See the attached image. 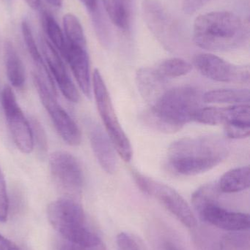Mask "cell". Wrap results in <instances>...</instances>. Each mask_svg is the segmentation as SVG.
<instances>
[{"instance_id": "6da1fadb", "label": "cell", "mask_w": 250, "mask_h": 250, "mask_svg": "<svg viewBox=\"0 0 250 250\" xmlns=\"http://www.w3.org/2000/svg\"><path fill=\"white\" fill-rule=\"evenodd\" d=\"M228 154V146L218 137L182 138L169 147L167 166L175 174L195 176L214 168Z\"/></svg>"}, {"instance_id": "7a4b0ae2", "label": "cell", "mask_w": 250, "mask_h": 250, "mask_svg": "<svg viewBox=\"0 0 250 250\" xmlns=\"http://www.w3.org/2000/svg\"><path fill=\"white\" fill-rule=\"evenodd\" d=\"M202 102V94L192 86L167 89L145 112L144 120L157 130L173 133L194 121Z\"/></svg>"}, {"instance_id": "3957f363", "label": "cell", "mask_w": 250, "mask_h": 250, "mask_svg": "<svg viewBox=\"0 0 250 250\" xmlns=\"http://www.w3.org/2000/svg\"><path fill=\"white\" fill-rule=\"evenodd\" d=\"M248 38L246 23L231 12L205 13L194 22V42L206 51H233L243 46Z\"/></svg>"}, {"instance_id": "277c9868", "label": "cell", "mask_w": 250, "mask_h": 250, "mask_svg": "<svg viewBox=\"0 0 250 250\" xmlns=\"http://www.w3.org/2000/svg\"><path fill=\"white\" fill-rule=\"evenodd\" d=\"M92 88L97 108L109 138L118 155L125 162L130 161L133 154L130 141L119 123L108 89L97 69L92 75Z\"/></svg>"}, {"instance_id": "5b68a950", "label": "cell", "mask_w": 250, "mask_h": 250, "mask_svg": "<svg viewBox=\"0 0 250 250\" xmlns=\"http://www.w3.org/2000/svg\"><path fill=\"white\" fill-rule=\"evenodd\" d=\"M132 176L138 188L144 193L157 199L183 226L189 229L195 227L197 220L195 214L177 191L135 170L132 171Z\"/></svg>"}, {"instance_id": "8992f818", "label": "cell", "mask_w": 250, "mask_h": 250, "mask_svg": "<svg viewBox=\"0 0 250 250\" xmlns=\"http://www.w3.org/2000/svg\"><path fill=\"white\" fill-rule=\"evenodd\" d=\"M47 215L52 227L68 243L88 229L85 211L73 198L67 197L53 201L48 205Z\"/></svg>"}, {"instance_id": "52a82bcc", "label": "cell", "mask_w": 250, "mask_h": 250, "mask_svg": "<svg viewBox=\"0 0 250 250\" xmlns=\"http://www.w3.org/2000/svg\"><path fill=\"white\" fill-rule=\"evenodd\" d=\"M33 80L41 102L61 138L69 145H79L82 141L80 129L57 102L54 86L35 73L33 74Z\"/></svg>"}, {"instance_id": "ba28073f", "label": "cell", "mask_w": 250, "mask_h": 250, "mask_svg": "<svg viewBox=\"0 0 250 250\" xmlns=\"http://www.w3.org/2000/svg\"><path fill=\"white\" fill-rule=\"evenodd\" d=\"M1 105L7 126L17 148L23 154L34 148L30 123L22 112L11 88L5 86L1 92Z\"/></svg>"}, {"instance_id": "9c48e42d", "label": "cell", "mask_w": 250, "mask_h": 250, "mask_svg": "<svg viewBox=\"0 0 250 250\" xmlns=\"http://www.w3.org/2000/svg\"><path fill=\"white\" fill-rule=\"evenodd\" d=\"M50 170L57 186L69 197L80 194L84 183L83 172L78 160L66 151L53 153L49 160Z\"/></svg>"}, {"instance_id": "30bf717a", "label": "cell", "mask_w": 250, "mask_h": 250, "mask_svg": "<svg viewBox=\"0 0 250 250\" xmlns=\"http://www.w3.org/2000/svg\"><path fill=\"white\" fill-rule=\"evenodd\" d=\"M193 63L203 76L215 82L246 83L250 80L249 67L231 64L214 54H197Z\"/></svg>"}, {"instance_id": "8fae6325", "label": "cell", "mask_w": 250, "mask_h": 250, "mask_svg": "<svg viewBox=\"0 0 250 250\" xmlns=\"http://www.w3.org/2000/svg\"><path fill=\"white\" fill-rule=\"evenodd\" d=\"M197 211L204 221L217 229L229 232L249 230V214L226 209L219 205L218 201L208 203Z\"/></svg>"}, {"instance_id": "7c38bea8", "label": "cell", "mask_w": 250, "mask_h": 250, "mask_svg": "<svg viewBox=\"0 0 250 250\" xmlns=\"http://www.w3.org/2000/svg\"><path fill=\"white\" fill-rule=\"evenodd\" d=\"M41 44L44 58L62 93L70 102H79V92L68 73L66 66L58 53L45 38L41 39Z\"/></svg>"}, {"instance_id": "4fadbf2b", "label": "cell", "mask_w": 250, "mask_h": 250, "mask_svg": "<svg viewBox=\"0 0 250 250\" xmlns=\"http://www.w3.org/2000/svg\"><path fill=\"white\" fill-rule=\"evenodd\" d=\"M61 53L70 65L81 90L87 98H91L92 85L87 46L70 43L66 41V45Z\"/></svg>"}, {"instance_id": "5bb4252c", "label": "cell", "mask_w": 250, "mask_h": 250, "mask_svg": "<svg viewBox=\"0 0 250 250\" xmlns=\"http://www.w3.org/2000/svg\"><path fill=\"white\" fill-rule=\"evenodd\" d=\"M88 128L91 147L100 166L109 174L115 173L118 165L117 151L107 132L93 123H90Z\"/></svg>"}, {"instance_id": "9a60e30c", "label": "cell", "mask_w": 250, "mask_h": 250, "mask_svg": "<svg viewBox=\"0 0 250 250\" xmlns=\"http://www.w3.org/2000/svg\"><path fill=\"white\" fill-rule=\"evenodd\" d=\"M144 19L150 30L164 43L173 35V21L162 4L157 0H144L142 2Z\"/></svg>"}, {"instance_id": "2e32d148", "label": "cell", "mask_w": 250, "mask_h": 250, "mask_svg": "<svg viewBox=\"0 0 250 250\" xmlns=\"http://www.w3.org/2000/svg\"><path fill=\"white\" fill-rule=\"evenodd\" d=\"M165 79L157 74L154 68L139 69L136 73L138 90L142 98L154 104L165 92Z\"/></svg>"}, {"instance_id": "e0dca14e", "label": "cell", "mask_w": 250, "mask_h": 250, "mask_svg": "<svg viewBox=\"0 0 250 250\" xmlns=\"http://www.w3.org/2000/svg\"><path fill=\"white\" fill-rule=\"evenodd\" d=\"M250 167H236L222 176L217 183L221 193H235L250 188Z\"/></svg>"}, {"instance_id": "ac0fdd59", "label": "cell", "mask_w": 250, "mask_h": 250, "mask_svg": "<svg viewBox=\"0 0 250 250\" xmlns=\"http://www.w3.org/2000/svg\"><path fill=\"white\" fill-rule=\"evenodd\" d=\"M6 73L10 83L15 87L22 88L25 83V70L23 62L12 42H6L4 46Z\"/></svg>"}, {"instance_id": "d6986e66", "label": "cell", "mask_w": 250, "mask_h": 250, "mask_svg": "<svg viewBox=\"0 0 250 250\" xmlns=\"http://www.w3.org/2000/svg\"><path fill=\"white\" fill-rule=\"evenodd\" d=\"M249 89H220L208 91L203 95L208 104H246L250 102Z\"/></svg>"}, {"instance_id": "ffe728a7", "label": "cell", "mask_w": 250, "mask_h": 250, "mask_svg": "<svg viewBox=\"0 0 250 250\" xmlns=\"http://www.w3.org/2000/svg\"><path fill=\"white\" fill-rule=\"evenodd\" d=\"M192 69L190 63L180 58L167 59L154 67L157 74L165 80L186 76Z\"/></svg>"}, {"instance_id": "44dd1931", "label": "cell", "mask_w": 250, "mask_h": 250, "mask_svg": "<svg viewBox=\"0 0 250 250\" xmlns=\"http://www.w3.org/2000/svg\"><path fill=\"white\" fill-rule=\"evenodd\" d=\"M22 30L23 40H24L25 44H26L29 54H30L34 62L35 63L37 67H38V72H37V73H35V74L38 75L43 79H51L48 71H47L46 67L43 62L41 54H40L38 47H37L36 43H35V41L34 39L31 28L29 27V23L25 21L22 23Z\"/></svg>"}, {"instance_id": "7402d4cb", "label": "cell", "mask_w": 250, "mask_h": 250, "mask_svg": "<svg viewBox=\"0 0 250 250\" xmlns=\"http://www.w3.org/2000/svg\"><path fill=\"white\" fill-rule=\"evenodd\" d=\"M63 26L66 32V41L67 42L82 46H87L83 28L76 16L72 13L65 15L63 17Z\"/></svg>"}, {"instance_id": "603a6c76", "label": "cell", "mask_w": 250, "mask_h": 250, "mask_svg": "<svg viewBox=\"0 0 250 250\" xmlns=\"http://www.w3.org/2000/svg\"><path fill=\"white\" fill-rule=\"evenodd\" d=\"M110 19L123 30L129 29L131 19V0H114V8Z\"/></svg>"}, {"instance_id": "cb8c5ba5", "label": "cell", "mask_w": 250, "mask_h": 250, "mask_svg": "<svg viewBox=\"0 0 250 250\" xmlns=\"http://www.w3.org/2000/svg\"><path fill=\"white\" fill-rule=\"evenodd\" d=\"M245 231L230 232L220 242V250H250V235Z\"/></svg>"}, {"instance_id": "d4e9b609", "label": "cell", "mask_w": 250, "mask_h": 250, "mask_svg": "<svg viewBox=\"0 0 250 250\" xmlns=\"http://www.w3.org/2000/svg\"><path fill=\"white\" fill-rule=\"evenodd\" d=\"M66 245L70 250H107L101 238L91 229L76 242Z\"/></svg>"}, {"instance_id": "484cf974", "label": "cell", "mask_w": 250, "mask_h": 250, "mask_svg": "<svg viewBox=\"0 0 250 250\" xmlns=\"http://www.w3.org/2000/svg\"><path fill=\"white\" fill-rule=\"evenodd\" d=\"M194 121L207 125L224 124L225 108L206 107L201 108L195 114Z\"/></svg>"}, {"instance_id": "4316f807", "label": "cell", "mask_w": 250, "mask_h": 250, "mask_svg": "<svg viewBox=\"0 0 250 250\" xmlns=\"http://www.w3.org/2000/svg\"><path fill=\"white\" fill-rule=\"evenodd\" d=\"M44 20L45 32L48 38L55 45L56 48H58L62 52L66 45V38L60 26L54 18L47 12L44 13Z\"/></svg>"}, {"instance_id": "83f0119b", "label": "cell", "mask_w": 250, "mask_h": 250, "mask_svg": "<svg viewBox=\"0 0 250 250\" xmlns=\"http://www.w3.org/2000/svg\"><path fill=\"white\" fill-rule=\"evenodd\" d=\"M119 250H147L142 239L129 232H121L117 236Z\"/></svg>"}, {"instance_id": "f1b7e54d", "label": "cell", "mask_w": 250, "mask_h": 250, "mask_svg": "<svg viewBox=\"0 0 250 250\" xmlns=\"http://www.w3.org/2000/svg\"><path fill=\"white\" fill-rule=\"evenodd\" d=\"M29 123L32 129L34 146H36L37 149L41 155H45L48 149V141L45 130L36 119H32Z\"/></svg>"}, {"instance_id": "f546056e", "label": "cell", "mask_w": 250, "mask_h": 250, "mask_svg": "<svg viewBox=\"0 0 250 250\" xmlns=\"http://www.w3.org/2000/svg\"><path fill=\"white\" fill-rule=\"evenodd\" d=\"M225 135L231 139L248 138L250 134V125L229 123L224 124Z\"/></svg>"}, {"instance_id": "4dcf8cb0", "label": "cell", "mask_w": 250, "mask_h": 250, "mask_svg": "<svg viewBox=\"0 0 250 250\" xmlns=\"http://www.w3.org/2000/svg\"><path fill=\"white\" fill-rule=\"evenodd\" d=\"M9 211V199L4 175L0 168V222L7 220Z\"/></svg>"}, {"instance_id": "1f68e13d", "label": "cell", "mask_w": 250, "mask_h": 250, "mask_svg": "<svg viewBox=\"0 0 250 250\" xmlns=\"http://www.w3.org/2000/svg\"><path fill=\"white\" fill-rule=\"evenodd\" d=\"M211 0H184L183 10L186 14H194Z\"/></svg>"}, {"instance_id": "d6a6232c", "label": "cell", "mask_w": 250, "mask_h": 250, "mask_svg": "<svg viewBox=\"0 0 250 250\" xmlns=\"http://www.w3.org/2000/svg\"><path fill=\"white\" fill-rule=\"evenodd\" d=\"M0 250H21L20 248L0 233Z\"/></svg>"}, {"instance_id": "836d02e7", "label": "cell", "mask_w": 250, "mask_h": 250, "mask_svg": "<svg viewBox=\"0 0 250 250\" xmlns=\"http://www.w3.org/2000/svg\"><path fill=\"white\" fill-rule=\"evenodd\" d=\"M80 1L85 6L91 15L99 10L98 0H80Z\"/></svg>"}, {"instance_id": "e575fe53", "label": "cell", "mask_w": 250, "mask_h": 250, "mask_svg": "<svg viewBox=\"0 0 250 250\" xmlns=\"http://www.w3.org/2000/svg\"><path fill=\"white\" fill-rule=\"evenodd\" d=\"M104 3V7H105L107 13H108L109 16L113 12V8H114V0H102Z\"/></svg>"}, {"instance_id": "d590c367", "label": "cell", "mask_w": 250, "mask_h": 250, "mask_svg": "<svg viewBox=\"0 0 250 250\" xmlns=\"http://www.w3.org/2000/svg\"><path fill=\"white\" fill-rule=\"evenodd\" d=\"M25 1L33 10H37L39 7L40 0H25Z\"/></svg>"}, {"instance_id": "8d00e7d4", "label": "cell", "mask_w": 250, "mask_h": 250, "mask_svg": "<svg viewBox=\"0 0 250 250\" xmlns=\"http://www.w3.org/2000/svg\"><path fill=\"white\" fill-rule=\"evenodd\" d=\"M48 1L50 4L54 7H60L62 4V0H45Z\"/></svg>"}, {"instance_id": "74e56055", "label": "cell", "mask_w": 250, "mask_h": 250, "mask_svg": "<svg viewBox=\"0 0 250 250\" xmlns=\"http://www.w3.org/2000/svg\"><path fill=\"white\" fill-rule=\"evenodd\" d=\"M165 250H182L178 248L177 247L173 245V244L167 243L165 245Z\"/></svg>"}, {"instance_id": "f35d334b", "label": "cell", "mask_w": 250, "mask_h": 250, "mask_svg": "<svg viewBox=\"0 0 250 250\" xmlns=\"http://www.w3.org/2000/svg\"><path fill=\"white\" fill-rule=\"evenodd\" d=\"M61 250H70V248H68V247L67 246V245H65L64 247H63V248H62Z\"/></svg>"}]
</instances>
